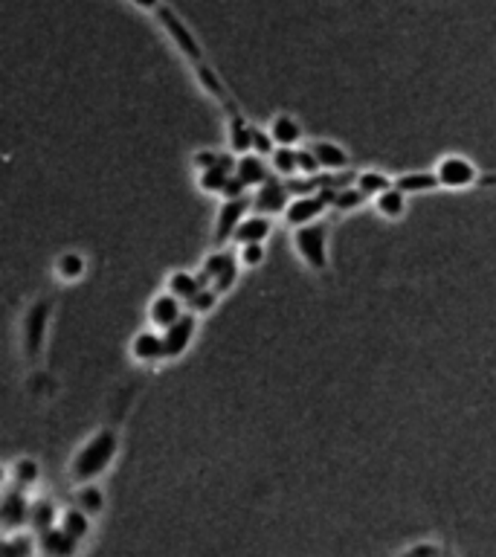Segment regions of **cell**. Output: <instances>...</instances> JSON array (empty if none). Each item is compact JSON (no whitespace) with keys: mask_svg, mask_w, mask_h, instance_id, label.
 <instances>
[{"mask_svg":"<svg viewBox=\"0 0 496 557\" xmlns=\"http://www.w3.org/2000/svg\"><path fill=\"white\" fill-rule=\"evenodd\" d=\"M119 427L114 424H102L93 436L85 439V444L73 453L70 464H67V476L73 479L76 485L82 482H96L99 476L107 473V468L114 464V459L119 456Z\"/></svg>","mask_w":496,"mask_h":557,"instance_id":"obj_1","label":"cell"},{"mask_svg":"<svg viewBox=\"0 0 496 557\" xmlns=\"http://www.w3.org/2000/svg\"><path fill=\"white\" fill-rule=\"evenodd\" d=\"M53 311H56L53 297H38L24 308V314H21V354H24L26 366H38L44 358Z\"/></svg>","mask_w":496,"mask_h":557,"instance_id":"obj_2","label":"cell"},{"mask_svg":"<svg viewBox=\"0 0 496 557\" xmlns=\"http://www.w3.org/2000/svg\"><path fill=\"white\" fill-rule=\"evenodd\" d=\"M290 241H293V250L302 258V265L317 273L325 276L331 268V258H329V241H331V227L325 218L311 221V224H302V227H293L290 229Z\"/></svg>","mask_w":496,"mask_h":557,"instance_id":"obj_3","label":"cell"},{"mask_svg":"<svg viewBox=\"0 0 496 557\" xmlns=\"http://www.w3.org/2000/svg\"><path fill=\"white\" fill-rule=\"evenodd\" d=\"M154 18H157V24L163 26V33L168 35V41H172L177 46V53L189 61V65H200V61H207L204 56V46H200L197 35L189 29V24H186L180 15L172 9V6H160L157 12H154Z\"/></svg>","mask_w":496,"mask_h":557,"instance_id":"obj_4","label":"cell"},{"mask_svg":"<svg viewBox=\"0 0 496 557\" xmlns=\"http://www.w3.org/2000/svg\"><path fill=\"white\" fill-rule=\"evenodd\" d=\"M436 175L441 180V189H473L482 180V172L476 168V163L464 154H444L436 163Z\"/></svg>","mask_w":496,"mask_h":557,"instance_id":"obj_5","label":"cell"},{"mask_svg":"<svg viewBox=\"0 0 496 557\" xmlns=\"http://www.w3.org/2000/svg\"><path fill=\"white\" fill-rule=\"evenodd\" d=\"M334 192L337 189H322V192H314V195H297L288 204V209L282 212V224L288 229H293V227L319 221L322 215H325V209H331Z\"/></svg>","mask_w":496,"mask_h":557,"instance_id":"obj_6","label":"cell"},{"mask_svg":"<svg viewBox=\"0 0 496 557\" xmlns=\"http://www.w3.org/2000/svg\"><path fill=\"white\" fill-rule=\"evenodd\" d=\"M250 209H253V195L221 200L218 215H215V236H212V244H215V247L232 244V236H236L238 224L247 218V215H250Z\"/></svg>","mask_w":496,"mask_h":557,"instance_id":"obj_7","label":"cell"},{"mask_svg":"<svg viewBox=\"0 0 496 557\" xmlns=\"http://www.w3.org/2000/svg\"><path fill=\"white\" fill-rule=\"evenodd\" d=\"M29 508H33V500L26 497V488L6 482L4 502H0V529H4V534L29 529Z\"/></svg>","mask_w":496,"mask_h":557,"instance_id":"obj_8","label":"cell"},{"mask_svg":"<svg viewBox=\"0 0 496 557\" xmlns=\"http://www.w3.org/2000/svg\"><path fill=\"white\" fill-rule=\"evenodd\" d=\"M131 360L139 366H148V369H157L163 363H168V354H166V339L160 329H143L131 337Z\"/></svg>","mask_w":496,"mask_h":557,"instance_id":"obj_9","label":"cell"},{"mask_svg":"<svg viewBox=\"0 0 496 557\" xmlns=\"http://www.w3.org/2000/svg\"><path fill=\"white\" fill-rule=\"evenodd\" d=\"M290 200H293L290 186H288L285 177H278V175H273L270 180H265V183L253 189V209L256 212H265V215H273V218L288 209Z\"/></svg>","mask_w":496,"mask_h":557,"instance_id":"obj_10","label":"cell"},{"mask_svg":"<svg viewBox=\"0 0 496 557\" xmlns=\"http://www.w3.org/2000/svg\"><path fill=\"white\" fill-rule=\"evenodd\" d=\"M197 314H192L189 308H186V314L175 322L168 325V329H163V339H166V354L168 360H180L186 351H189V346L195 343L197 337Z\"/></svg>","mask_w":496,"mask_h":557,"instance_id":"obj_11","label":"cell"},{"mask_svg":"<svg viewBox=\"0 0 496 557\" xmlns=\"http://www.w3.org/2000/svg\"><path fill=\"white\" fill-rule=\"evenodd\" d=\"M221 111L227 114V137H229V151H236V154H247V151H253V128L250 126V119L244 116V111L238 107V102L232 99L227 102Z\"/></svg>","mask_w":496,"mask_h":557,"instance_id":"obj_12","label":"cell"},{"mask_svg":"<svg viewBox=\"0 0 496 557\" xmlns=\"http://www.w3.org/2000/svg\"><path fill=\"white\" fill-rule=\"evenodd\" d=\"M186 314V302L180 297H175L172 290H160L157 297H151L148 302V325L154 329H168V325H175L180 317Z\"/></svg>","mask_w":496,"mask_h":557,"instance_id":"obj_13","label":"cell"},{"mask_svg":"<svg viewBox=\"0 0 496 557\" xmlns=\"http://www.w3.org/2000/svg\"><path fill=\"white\" fill-rule=\"evenodd\" d=\"M236 163H238V154L229 151V154H221V163L207 168V172H197V189L204 195H218L224 192V186L229 183V177L236 175Z\"/></svg>","mask_w":496,"mask_h":557,"instance_id":"obj_14","label":"cell"},{"mask_svg":"<svg viewBox=\"0 0 496 557\" xmlns=\"http://www.w3.org/2000/svg\"><path fill=\"white\" fill-rule=\"evenodd\" d=\"M308 146L317 154L322 172H349L351 168V154L334 139H311Z\"/></svg>","mask_w":496,"mask_h":557,"instance_id":"obj_15","label":"cell"},{"mask_svg":"<svg viewBox=\"0 0 496 557\" xmlns=\"http://www.w3.org/2000/svg\"><path fill=\"white\" fill-rule=\"evenodd\" d=\"M236 175H238L247 186H250V189H256V186H261L265 180L273 177V166H270L268 157H261V154L247 151V154H238Z\"/></svg>","mask_w":496,"mask_h":557,"instance_id":"obj_16","label":"cell"},{"mask_svg":"<svg viewBox=\"0 0 496 557\" xmlns=\"http://www.w3.org/2000/svg\"><path fill=\"white\" fill-rule=\"evenodd\" d=\"M273 232V215L265 212H250L247 218L238 224L236 236H232V244H253V241H268Z\"/></svg>","mask_w":496,"mask_h":557,"instance_id":"obj_17","label":"cell"},{"mask_svg":"<svg viewBox=\"0 0 496 557\" xmlns=\"http://www.w3.org/2000/svg\"><path fill=\"white\" fill-rule=\"evenodd\" d=\"M371 207L386 221H400L407 215V207H410V195L404 189H398V186H390V189H383L380 195L371 197Z\"/></svg>","mask_w":496,"mask_h":557,"instance_id":"obj_18","label":"cell"},{"mask_svg":"<svg viewBox=\"0 0 496 557\" xmlns=\"http://www.w3.org/2000/svg\"><path fill=\"white\" fill-rule=\"evenodd\" d=\"M79 540L73 534H67L61 525H53V529H46L38 534V552L44 554H53V557H67V554H76L79 552Z\"/></svg>","mask_w":496,"mask_h":557,"instance_id":"obj_19","label":"cell"},{"mask_svg":"<svg viewBox=\"0 0 496 557\" xmlns=\"http://www.w3.org/2000/svg\"><path fill=\"white\" fill-rule=\"evenodd\" d=\"M238 265H241L238 256H232V250H224V247H218V250L209 253L204 258V265H200L197 276H200V282H204V285H212L218 276H224L229 270H238Z\"/></svg>","mask_w":496,"mask_h":557,"instance_id":"obj_20","label":"cell"},{"mask_svg":"<svg viewBox=\"0 0 496 557\" xmlns=\"http://www.w3.org/2000/svg\"><path fill=\"white\" fill-rule=\"evenodd\" d=\"M270 134L276 139V146H302L305 131H302V122L293 116V114H276L270 122Z\"/></svg>","mask_w":496,"mask_h":557,"instance_id":"obj_21","label":"cell"},{"mask_svg":"<svg viewBox=\"0 0 496 557\" xmlns=\"http://www.w3.org/2000/svg\"><path fill=\"white\" fill-rule=\"evenodd\" d=\"M6 482L9 485H21V488H35L41 482V464L33 456H21L15 459L6 468Z\"/></svg>","mask_w":496,"mask_h":557,"instance_id":"obj_22","label":"cell"},{"mask_svg":"<svg viewBox=\"0 0 496 557\" xmlns=\"http://www.w3.org/2000/svg\"><path fill=\"white\" fill-rule=\"evenodd\" d=\"M398 189H404L407 195H427L441 189V180L436 175V168H424V172H404L395 177Z\"/></svg>","mask_w":496,"mask_h":557,"instance_id":"obj_23","label":"cell"},{"mask_svg":"<svg viewBox=\"0 0 496 557\" xmlns=\"http://www.w3.org/2000/svg\"><path fill=\"white\" fill-rule=\"evenodd\" d=\"M192 70H195V79H197V85L204 87V90L209 93V96H212L215 102H218L221 107H224L227 102H232V93L227 90V85H224L221 76L212 70L209 61H200V65H195Z\"/></svg>","mask_w":496,"mask_h":557,"instance_id":"obj_24","label":"cell"},{"mask_svg":"<svg viewBox=\"0 0 496 557\" xmlns=\"http://www.w3.org/2000/svg\"><path fill=\"white\" fill-rule=\"evenodd\" d=\"M93 520H96V517H90L85 508L73 505V508H65V511H61L58 525H61V529H65L67 534H73L76 540H79V543H85V540L93 534Z\"/></svg>","mask_w":496,"mask_h":557,"instance_id":"obj_25","label":"cell"},{"mask_svg":"<svg viewBox=\"0 0 496 557\" xmlns=\"http://www.w3.org/2000/svg\"><path fill=\"white\" fill-rule=\"evenodd\" d=\"M58 520H61V511L50 497L33 500V508H29V529H33L35 534L53 529V525H58Z\"/></svg>","mask_w":496,"mask_h":557,"instance_id":"obj_26","label":"cell"},{"mask_svg":"<svg viewBox=\"0 0 496 557\" xmlns=\"http://www.w3.org/2000/svg\"><path fill=\"white\" fill-rule=\"evenodd\" d=\"M53 273L61 282H79V278L87 273V258L79 250H65L53 265Z\"/></svg>","mask_w":496,"mask_h":557,"instance_id":"obj_27","label":"cell"},{"mask_svg":"<svg viewBox=\"0 0 496 557\" xmlns=\"http://www.w3.org/2000/svg\"><path fill=\"white\" fill-rule=\"evenodd\" d=\"M166 288L175 293V297H180L183 302H189L195 293L200 288H207L204 282H200V276L197 273H189V270H172L166 278Z\"/></svg>","mask_w":496,"mask_h":557,"instance_id":"obj_28","label":"cell"},{"mask_svg":"<svg viewBox=\"0 0 496 557\" xmlns=\"http://www.w3.org/2000/svg\"><path fill=\"white\" fill-rule=\"evenodd\" d=\"M76 505L85 508L90 517H99L105 505H107V497H105V491L96 485V482H82V485H76Z\"/></svg>","mask_w":496,"mask_h":557,"instance_id":"obj_29","label":"cell"},{"mask_svg":"<svg viewBox=\"0 0 496 557\" xmlns=\"http://www.w3.org/2000/svg\"><path fill=\"white\" fill-rule=\"evenodd\" d=\"M4 552L9 557H29L38 552V534L33 529H21V532H12L4 534Z\"/></svg>","mask_w":496,"mask_h":557,"instance_id":"obj_30","label":"cell"},{"mask_svg":"<svg viewBox=\"0 0 496 557\" xmlns=\"http://www.w3.org/2000/svg\"><path fill=\"white\" fill-rule=\"evenodd\" d=\"M369 195L360 189L358 183H349V186H339V189L334 192V200H331V209L334 212H354L360 209L363 204H369Z\"/></svg>","mask_w":496,"mask_h":557,"instance_id":"obj_31","label":"cell"},{"mask_svg":"<svg viewBox=\"0 0 496 557\" xmlns=\"http://www.w3.org/2000/svg\"><path fill=\"white\" fill-rule=\"evenodd\" d=\"M299 148V146H297ZM297 148L293 146H278L270 154V166H273V175L278 177H297L299 175V160H297Z\"/></svg>","mask_w":496,"mask_h":557,"instance_id":"obj_32","label":"cell"},{"mask_svg":"<svg viewBox=\"0 0 496 557\" xmlns=\"http://www.w3.org/2000/svg\"><path fill=\"white\" fill-rule=\"evenodd\" d=\"M354 183H358L369 197H375V195H380L383 189L395 186V177H390L386 172H378V168H366V172L354 175Z\"/></svg>","mask_w":496,"mask_h":557,"instance_id":"obj_33","label":"cell"},{"mask_svg":"<svg viewBox=\"0 0 496 557\" xmlns=\"http://www.w3.org/2000/svg\"><path fill=\"white\" fill-rule=\"evenodd\" d=\"M218 299H221V293L215 290L212 285H207V288H200L189 302H186V308H189L192 314L204 317V314H212V311H215V305H218Z\"/></svg>","mask_w":496,"mask_h":557,"instance_id":"obj_34","label":"cell"},{"mask_svg":"<svg viewBox=\"0 0 496 557\" xmlns=\"http://www.w3.org/2000/svg\"><path fill=\"white\" fill-rule=\"evenodd\" d=\"M265 258H268V250H265V241H253V244H238V261H241V268H261L265 265Z\"/></svg>","mask_w":496,"mask_h":557,"instance_id":"obj_35","label":"cell"},{"mask_svg":"<svg viewBox=\"0 0 496 557\" xmlns=\"http://www.w3.org/2000/svg\"><path fill=\"white\" fill-rule=\"evenodd\" d=\"M297 160H299V175H302V177L322 175V166H319V160H317V154L311 151V146H299V148H297Z\"/></svg>","mask_w":496,"mask_h":557,"instance_id":"obj_36","label":"cell"},{"mask_svg":"<svg viewBox=\"0 0 496 557\" xmlns=\"http://www.w3.org/2000/svg\"><path fill=\"white\" fill-rule=\"evenodd\" d=\"M189 163L195 166V172H207V168L218 166L221 163V151H212V148H197L192 151Z\"/></svg>","mask_w":496,"mask_h":557,"instance_id":"obj_37","label":"cell"},{"mask_svg":"<svg viewBox=\"0 0 496 557\" xmlns=\"http://www.w3.org/2000/svg\"><path fill=\"white\" fill-rule=\"evenodd\" d=\"M276 148H278V146H276V139H273L270 128H268V131H265V128H253V151H256V154H261V157L270 160V154H273Z\"/></svg>","mask_w":496,"mask_h":557,"instance_id":"obj_38","label":"cell"},{"mask_svg":"<svg viewBox=\"0 0 496 557\" xmlns=\"http://www.w3.org/2000/svg\"><path fill=\"white\" fill-rule=\"evenodd\" d=\"M404 557H412V554H444V546L439 540H421V543H412L407 549H400Z\"/></svg>","mask_w":496,"mask_h":557,"instance_id":"obj_39","label":"cell"},{"mask_svg":"<svg viewBox=\"0 0 496 557\" xmlns=\"http://www.w3.org/2000/svg\"><path fill=\"white\" fill-rule=\"evenodd\" d=\"M236 278H238V270H229V273H224V276H218V278H215V282H212V288L218 290L221 297H227V293H229L232 288H236Z\"/></svg>","mask_w":496,"mask_h":557,"instance_id":"obj_40","label":"cell"},{"mask_svg":"<svg viewBox=\"0 0 496 557\" xmlns=\"http://www.w3.org/2000/svg\"><path fill=\"white\" fill-rule=\"evenodd\" d=\"M128 4L139 12H157L163 6V0H128Z\"/></svg>","mask_w":496,"mask_h":557,"instance_id":"obj_41","label":"cell"}]
</instances>
